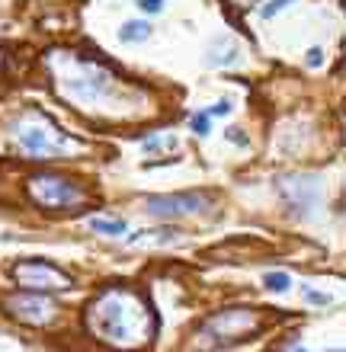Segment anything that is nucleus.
<instances>
[{"instance_id":"obj_1","label":"nucleus","mask_w":346,"mask_h":352,"mask_svg":"<svg viewBox=\"0 0 346 352\" xmlns=\"http://www.w3.org/2000/svg\"><path fill=\"white\" fill-rule=\"evenodd\" d=\"M90 340L113 352H141L158 336V314L144 292L131 285L100 288L84 307Z\"/></svg>"},{"instance_id":"obj_2","label":"nucleus","mask_w":346,"mask_h":352,"mask_svg":"<svg viewBox=\"0 0 346 352\" xmlns=\"http://www.w3.org/2000/svg\"><path fill=\"white\" fill-rule=\"evenodd\" d=\"M55 87L65 100L87 109V106L103 102L116 90V74L106 65H100L96 58L67 55L61 58V71L55 74Z\"/></svg>"},{"instance_id":"obj_3","label":"nucleus","mask_w":346,"mask_h":352,"mask_svg":"<svg viewBox=\"0 0 346 352\" xmlns=\"http://www.w3.org/2000/svg\"><path fill=\"white\" fill-rule=\"evenodd\" d=\"M263 330V314L257 307H221L199 324L196 336H208V346L244 343Z\"/></svg>"},{"instance_id":"obj_4","label":"nucleus","mask_w":346,"mask_h":352,"mask_svg":"<svg viewBox=\"0 0 346 352\" xmlns=\"http://www.w3.org/2000/svg\"><path fill=\"white\" fill-rule=\"evenodd\" d=\"M26 195L42 212H74L87 202V189L80 183L58 173H45V170L26 179Z\"/></svg>"},{"instance_id":"obj_5","label":"nucleus","mask_w":346,"mask_h":352,"mask_svg":"<svg viewBox=\"0 0 346 352\" xmlns=\"http://www.w3.org/2000/svg\"><path fill=\"white\" fill-rule=\"evenodd\" d=\"M0 311L23 327H52L61 317V305L55 298L45 292H26V288H13L7 295H0Z\"/></svg>"},{"instance_id":"obj_6","label":"nucleus","mask_w":346,"mask_h":352,"mask_svg":"<svg viewBox=\"0 0 346 352\" xmlns=\"http://www.w3.org/2000/svg\"><path fill=\"white\" fill-rule=\"evenodd\" d=\"M13 135H17V144L26 151L32 160H58L67 148H77L67 135L55 131L48 122L36 119V116H26V119L17 125Z\"/></svg>"},{"instance_id":"obj_7","label":"nucleus","mask_w":346,"mask_h":352,"mask_svg":"<svg viewBox=\"0 0 346 352\" xmlns=\"http://www.w3.org/2000/svg\"><path fill=\"white\" fill-rule=\"evenodd\" d=\"M10 278L17 288H26V292H65V288L74 285V278L67 276L65 269H58L55 263L39 260V256H29V260H17L10 266Z\"/></svg>"},{"instance_id":"obj_8","label":"nucleus","mask_w":346,"mask_h":352,"mask_svg":"<svg viewBox=\"0 0 346 352\" xmlns=\"http://www.w3.org/2000/svg\"><path fill=\"white\" fill-rule=\"evenodd\" d=\"M212 205V195L206 192H173V195H148L144 199V212L160 218V221H180V218H193V214L206 212Z\"/></svg>"},{"instance_id":"obj_9","label":"nucleus","mask_w":346,"mask_h":352,"mask_svg":"<svg viewBox=\"0 0 346 352\" xmlns=\"http://www.w3.org/2000/svg\"><path fill=\"white\" fill-rule=\"evenodd\" d=\"M279 192L282 199L289 202V208L299 218H308L311 208L318 205V195H321V186L314 176H289V179H282L279 183Z\"/></svg>"},{"instance_id":"obj_10","label":"nucleus","mask_w":346,"mask_h":352,"mask_svg":"<svg viewBox=\"0 0 346 352\" xmlns=\"http://www.w3.org/2000/svg\"><path fill=\"white\" fill-rule=\"evenodd\" d=\"M173 234H180V231H173V228H141L138 234H131L129 237V247H167V243H173L177 237Z\"/></svg>"},{"instance_id":"obj_11","label":"nucleus","mask_w":346,"mask_h":352,"mask_svg":"<svg viewBox=\"0 0 346 352\" xmlns=\"http://www.w3.org/2000/svg\"><path fill=\"white\" fill-rule=\"evenodd\" d=\"M237 61V42H231V38H225V42H215L212 45V52H208V65L212 67H228Z\"/></svg>"},{"instance_id":"obj_12","label":"nucleus","mask_w":346,"mask_h":352,"mask_svg":"<svg viewBox=\"0 0 346 352\" xmlns=\"http://www.w3.org/2000/svg\"><path fill=\"white\" fill-rule=\"evenodd\" d=\"M87 228L94 234H103V237H122L125 234V221L122 218H103V214L87 218Z\"/></svg>"},{"instance_id":"obj_13","label":"nucleus","mask_w":346,"mask_h":352,"mask_svg":"<svg viewBox=\"0 0 346 352\" xmlns=\"http://www.w3.org/2000/svg\"><path fill=\"white\" fill-rule=\"evenodd\" d=\"M148 36H151V26L144 23V19H129V23H122V29H119V38L125 42V45L144 42Z\"/></svg>"},{"instance_id":"obj_14","label":"nucleus","mask_w":346,"mask_h":352,"mask_svg":"<svg viewBox=\"0 0 346 352\" xmlns=\"http://www.w3.org/2000/svg\"><path fill=\"white\" fill-rule=\"evenodd\" d=\"M263 285H266V292H272V295H285L292 288V276L276 269V272H266V276H263Z\"/></svg>"},{"instance_id":"obj_15","label":"nucleus","mask_w":346,"mask_h":352,"mask_svg":"<svg viewBox=\"0 0 346 352\" xmlns=\"http://www.w3.org/2000/svg\"><path fill=\"white\" fill-rule=\"evenodd\" d=\"M170 148H177V138H173V135H148V138H141V151H148V154L170 151Z\"/></svg>"},{"instance_id":"obj_16","label":"nucleus","mask_w":346,"mask_h":352,"mask_svg":"<svg viewBox=\"0 0 346 352\" xmlns=\"http://www.w3.org/2000/svg\"><path fill=\"white\" fill-rule=\"evenodd\" d=\"M208 119H212L208 112H196V116L189 119V129L196 131L199 138H206V135H208V129H212V122H208Z\"/></svg>"},{"instance_id":"obj_17","label":"nucleus","mask_w":346,"mask_h":352,"mask_svg":"<svg viewBox=\"0 0 346 352\" xmlns=\"http://www.w3.org/2000/svg\"><path fill=\"white\" fill-rule=\"evenodd\" d=\"M292 3H295V0H270V3H266L260 13H263V19H272V16H279L282 10H289Z\"/></svg>"},{"instance_id":"obj_18","label":"nucleus","mask_w":346,"mask_h":352,"mask_svg":"<svg viewBox=\"0 0 346 352\" xmlns=\"http://www.w3.org/2000/svg\"><path fill=\"white\" fill-rule=\"evenodd\" d=\"M301 295H305V301H308V305H318V307H327L330 305V295H324V292H314V288H305Z\"/></svg>"},{"instance_id":"obj_19","label":"nucleus","mask_w":346,"mask_h":352,"mask_svg":"<svg viewBox=\"0 0 346 352\" xmlns=\"http://www.w3.org/2000/svg\"><path fill=\"white\" fill-rule=\"evenodd\" d=\"M135 7H138L141 13H160V10H164V0H135Z\"/></svg>"},{"instance_id":"obj_20","label":"nucleus","mask_w":346,"mask_h":352,"mask_svg":"<svg viewBox=\"0 0 346 352\" xmlns=\"http://www.w3.org/2000/svg\"><path fill=\"white\" fill-rule=\"evenodd\" d=\"M305 65H308V67H321V65H324V48H311L308 58H305Z\"/></svg>"},{"instance_id":"obj_21","label":"nucleus","mask_w":346,"mask_h":352,"mask_svg":"<svg viewBox=\"0 0 346 352\" xmlns=\"http://www.w3.org/2000/svg\"><path fill=\"white\" fill-rule=\"evenodd\" d=\"M206 112H208V116H228V112H231V102H228V100H218V102H212Z\"/></svg>"},{"instance_id":"obj_22","label":"nucleus","mask_w":346,"mask_h":352,"mask_svg":"<svg viewBox=\"0 0 346 352\" xmlns=\"http://www.w3.org/2000/svg\"><path fill=\"white\" fill-rule=\"evenodd\" d=\"M228 138H231L234 144H244V135H237V129H231V131H228Z\"/></svg>"},{"instance_id":"obj_23","label":"nucleus","mask_w":346,"mask_h":352,"mask_svg":"<svg viewBox=\"0 0 346 352\" xmlns=\"http://www.w3.org/2000/svg\"><path fill=\"white\" fill-rule=\"evenodd\" d=\"M0 74H3V52H0Z\"/></svg>"}]
</instances>
